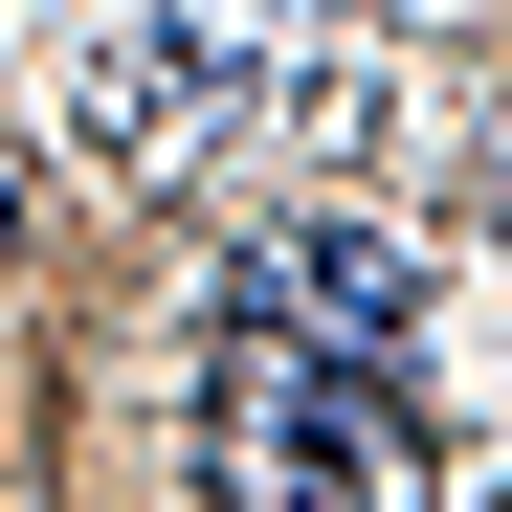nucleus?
I'll return each instance as SVG.
<instances>
[{
  "mask_svg": "<svg viewBox=\"0 0 512 512\" xmlns=\"http://www.w3.org/2000/svg\"><path fill=\"white\" fill-rule=\"evenodd\" d=\"M223 312H268V334H334V357H423L446 268H423L401 223H357V201H290L268 245H245V290H223Z\"/></svg>",
  "mask_w": 512,
  "mask_h": 512,
  "instance_id": "f03ea898",
  "label": "nucleus"
},
{
  "mask_svg": "<svg viewBox=\"0 0 512 512\" xmlns=\"http://www.w3.org/2000/svg\"><path fill=\"white\" fill-rule=\"evenodd\" d=\"M201 490H223V512H446V446L401 423V357H334V334L223 312Z\"/></svg>",
  "mask_w": 512,
  "mask_h": 512,
  "instance_id": "f257e3e1",
  "label": "nucleus"
},
{
  "mask_svg": "<svg viewBox=\"0 0 512 512\" xmlns=\"http://www.w3.org/2000/svg\"><path fill=\"white\" fill-rule=\"evenodd\" d=\"M490 223H512V134H490Z\"/></svg>",
  "mask_w": 512,
  "mask_h": 512,
  "instance_id": "20e7f679",
  "label": "nucleus"
},
{
  "mask_svg": "<svg viewBox=\"0 0 512 512\" xmlns=\"http://www.w3.org/2000/svg\"><path fill=\"white\" fill-rule=\"evenodd\" d=\"M0 245H23V134H0Z\"/></svg>",
  "mask_w": 512,
  "mask_h": 512,
  "instance_id": "7ed1b4c3",
  "label": "nucleus"
}]
</instances>
